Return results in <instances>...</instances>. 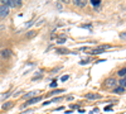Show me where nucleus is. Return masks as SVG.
<instances>
[{
	"label": "nucleus",
	"mask_w": 126,
	"mask_h": 114,
	"mask_svg": "<svg viewBox=\"0 0 126 114\" xmlns=\"http://www.w3.org/2000/svg\"><path fill=\"white\" fill-rule=\"evenodd\" d=\"M3 4L8 5V6H20L22 5V1L20 0H4Z\"/></svg>",
	"instance_id": "f257e3e1"
},
{
	"label": "nucleus",
	"mask_w": 126,
	"mask_h": 114,
	"mask_svg": "<svg viewBox=\"0 0 126 114\" xmlns=\"http://www.w3.org/2000/svg\"><path fill=\"white\" fill-rule=\"evenodd\" d=\"M9 6L8 5H1V6H0V18H4V17H6L8 14H9Z\"/></svg>",
	"instance_id": "f03ea898"
},
{
	"label": "nucleus",
	"mask_w": 126,
	"mask_h": 114,
	"mask_svg": "<svg viewBox=\"0 0 126 114\" xmlns=\"http://www.w3.org/2000/svg\"><path fill=\"white\" fill-rule=\"evenodd\" d=\"M40 100H42V96L32 98V99H29L27 103H24V105H23V107H28V105H32V104H35V103H38V101H40Z\"/></svg>",
	"instance_id": "7ed1b4c3"
},
{
	"label": "nucleus",
	"mask_w": 126,
	"mask_h": 114,
	"mask_svg": "<svg viewBox=\"0 0 126 114\" xmlns=\"http://www.w3.org/2000/svg\"><path fill=\"white\" fill-rule=\"evenodd\" d=\"M86 98H87V99H98V98H101V95H100V94H92V92H87Z\"/></svg>",
	"instance_id": "20e7f679"
},
{
	"label": "nucleus",
	"mask_w": 126,
	"mask_h": 114,
	"mask_svg": "<svg viewBox=\"0 0 126 114\" xmlns=\"http://www.w3.org/2000/svg\"><path fill=\"white\" fill-rule=\"evenodd\" d=\"M35 92H38V91H32V92H28V94H25L23 98H24V99H29V98L32 99V98H33V96L35 95Z\"/></svg>",
	"instance_id": "39448f33"
},
{
	"label": "nucleus",
	"mask_w": 126,
	"mask_h": 114,
	"mask_svg": "<svg viewBox=\"0 0 126 114\" xmlns=\"http://www.w3.org/2000/svg\"><path fill=\"white\" fill-rule=\"evenodd\" d=\"M57 52L61 53V55H66V53H69V51H68L67 48H58Z\"/></svg>",
	"instance_id": "423d86ee"
},
{
	"label": "nucleus",
	"mask_w": 126,
	"mask_h": 114,
	"mask_svg": "<svg viewBox=\"0 0 126 114\" xmlns=\"http://www.w3.org/2000/svg\"><path fill=\"white\" fill-rule=\"evenodd\" d=\"M12 107H13V103H12V101H6L5 104H3L1 108H3V109H8V108H12Z\"/></svg>",
	"instance_id": "0eeeda50"
},
{
	"label": "nucleus",
	"mask_w": 126,
	"mask_h": 114,
	"mask_svg": "<svg viewBox=\"0 0 126 114\" xmlns=\"http://www.w3.org/2000/svg\"><path fill=\"white\" fill-rule=\"evenodd\" d=\"M10 55H12L10 49H4V51H3V53H1V56H3V57H9Z\"/></svg>",
	"instance_id": "6e6552de"
},
{
	"label": "nucleus",
	"mask_w": 126,
	"mask_h": 114,
	"mask_svg": "<svg viewBox=\"0 0 126 114\" xmlns=\"http://www.w3.org/2000/svg\"><path fill=\"white\" fill-rule=\"evenodd\" d=\"M75 4L77 6H85L86 5V1H81V0H75Z\"/></svg>",
	"instance_id": "1a4fd4ad"
},
{
	"label": "nucleus",
	"mask_w": 126,
	"mask_h": 114,
	"mask_svg": "<svg viewBox=\"0 0 126 114\" xmlns=\"http://www.w3.org/2000/svg\"><path fill=\"white\" fill-rule=\"evenodd\" d=\"M106 82H107V85H109V86H113L115 84H116V81H115V79H109Z\"/></svg>",
	"instance_id": "9d476101"
},
{
	"label": "nucleus",
	"mask_w": 126,
	"mask_h": 114,
	"mask_svg": "<svg viewBox=\"0 0 126 114\" xmlns=\"http://www.w3.org/2000/svg\"><path fill=\"white\" fill-rule=\"evenodd\" d=\"M117 74H119V76H121V77H122V76H126V68H125V67L121 68V70L117 72Z\"/></svg>",
	"instance_id": "9b49d317"
},
{
	"label": "nucleus",
	"mask_w": 126,
	"mask_h": 114,
	"mask_svg": "<svg viewBox=\"0 0 126 114\" xmlns=\"http://www.w3.org/2000/svg\"><path fill=\"white\" fill-rule=\"evenodd\" d=\"M115 92H116V94H122V92H124V88H116V89H115Z\"/></svg>",
	"instance_id": "f8f14e48"
},
{
	"label": "nucleus",
	"mask_w": 126,
	"mask_h": 114,
	"mask_svg": "<svg viewBox=\"0 0 126 114\" xmlns=\"http://www.w3.org/2000/svg\"><path fill=\"white\" fill-rule=\"evenodd\" d=\"M100 3H101L100 0H92V1H91V4H92V5H94V6H97V5H100Z\"/></svg>",
	"instance_id": "ddd939ff"
},
{
	"label": "nucleus",
	"mask_w": 126,
	"mask_h": 114,
	"mask_svg": "<svg viewBox=\"0 0 126 114\" xmlns=\"http://www.w3.org/2000/svg\"><path fill=\"white\" fill-rule=\"evenodd\" d=\"M120 86L121 88H126V79H124V80L120 81Z\"/></svg>",
	"instance_id": "4468645a"
},
{
	"label": "nucleus",
	"mask_w": 126,
	"mask_h": 114,
	"mask_svg": "<svg viewBox=\"0 0 126 114\" xmlns=\"http://www.w3.org/2000/svg\"><path fill=\"white\" fill-rule=\"evenodd\" d=\"M62 91H64V90H54V91L50 92V95H56V94H58V92H62Z\"/></svg>",
	"instance_id": "2eb2a0df"
},
{
	"label": "nucleus",
	"mask_w": 126,
	"mask_h": 114,
	"mask_svg": "<svg viewBox=\"0 0 126 114\" xmlns=\"http://www.w3.org/2000/svg\"><path fill=\"white\" fill-rule=\"evenodd\" d=\"M81 28H90V29H91V28H92V24H82Z\"/></svg>",
	"instance_id": "dca6fc26"
},
{
	"label": "nucleus",
	"mask_w": 126,
	"mask_h": 114,
	"mask_svg": "<svg viewBox=\"0 0 126 114\" xmlns=\"http://www.w3.org/2000/svg\"><path fill=\"white\" fill-rule=\"evenodd\" d=\"M58 43H59V45L64 43V38H59V39H58Z\"/></svg>",
	"instance_id": "f3484780"
},
{
	"label": "nucleus",
	"mask_w": 126,
	"mask_h": 114,
	"mask_svg": "<svg viewBox=\"0 0 126 114\" xmlns=\"http://www.w3.org/2000/svg\"><path fill=\"white\" fill-rule=\"evenodd\" d=\"M68 77H69L68 75H64V76H63V77H62L61 80H62V81H66V80H68Z\"/></svg>",
	"instance_id": "a211bd4d"
},
{
	"label": "nucleus",
	"mask_w": 126,
	"mask_h": 114,
	"mask_svg": "<svg viewBox=\"0 0 126 114\" xmlns=\"http://www.w3.org/2000/svg\"><path fill=\"white\" fill-rule=\"evenodd\" d=\"M56 86H57V82H56V80H54V81L50 84V88H56Z\"/></svg>",
	"instance_id": "6ab92c4d"
},
{
	"label": "nucleus",
	"mask_w": 126,
	"mask_h": 114,
	"mask_svg": "<svg viewBox=\"0 0 126 114\" xmlns=\"http://www.w3.org/2000/svg\"><path fill=\"white\" fill-rule=\"evenodd\" d=\"M120 37H121L122 39H126V33H121V34H120Z\"/></svg>",
	"instance_id": "aec40b11"
},
{
	"label": "nucleus",
	"mask_w": 126,
	"mask_h": 114,
	"mask_svg": "<svg viewBox=\"0 0 126 114\" xmlns=\"http://www.w3.org/2000/svg\"><path fill=\"white\" fill-rule=\"evenodd\" d=\"M105 110H106V112L111 110V105H107V107H105Z\"/></svg>",
	"instance_id": "412c9836"
},
{
	"label": "nucleus",
	"mask_w": 126,
	"mask_h": 114,
	"mask_svg": "<svg viewBox=\"0 0 126 114\" xmlns=\"http://www.w3.org/2000/svg\"><path fill=\"white\" fill-rule=\"evenodd\" d=\"M35 34V32H33V30H32V33H28V37H33Z\"/></svg>",
	"instance_id": "4be33fe9"
}]
</instances>
